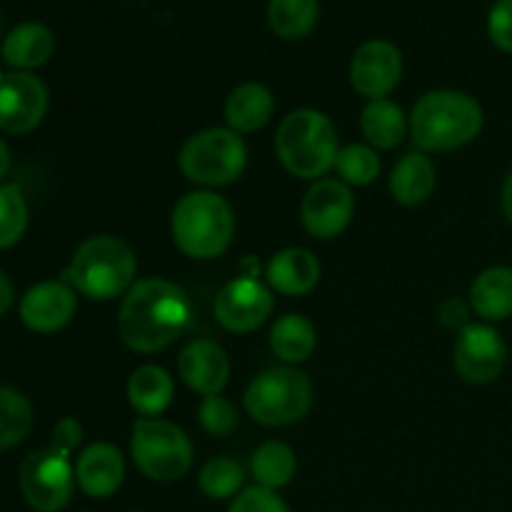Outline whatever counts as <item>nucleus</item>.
<instances>
[{
    "mask_svg": "<svg viewBox=\"0 0 512 512\" xmlns=\"http://www.w3.org/2000/svg\"><path fill=\"white\" fill-rule=\"evenodd\" d=\"M188 320L190 303L180 285L163 278H145L125 293L118 333L130 350L150 355L168 348Z\"/></svg>",
    "mask_w": 512,
    "mask_h": 512,
    "instance_id": "1",
    "label": "nucleus"
},
{
    "mask_svg": "<svg viewBox=\"0 0 512 512\" xmlns=\"http://www.w3.org/2000/svg\"><path fill=\"white\" fill-rule=\"evenodd\" d=\"M483 108L460 90H433L415 103L410 135L425 153H445L473 143L483 130Z\"/></svg>",
    "mask_w": 512,
    "mask_h": 512,
    "instance_id": "2",
    "label": "nucleus"
},
{
    "mask_svg": "<svg viewBox=\"0 0 512 512\" xmlns=\"http://www.w3.org/2000/svg\"><path fill=\"white\" fill-rule=\"evenodd\" d=\"M138 260L130 245L115 235H93L75 250L65 283L90 300H113L133 288Z\"/></svg>",
    "mask_w": 512,
    "mask_h": 512,
    "instance_id": "3",
    "label": "nucleus"
},
{
    "mask_svg": "<svg viewBox=\"0 0 512 512\" xmlns=\"http://www.w3.org/2000/svg\"><path fill=\"white\" fill-rule=\"evenodd\" d=\"M170 228L180 253L195 260H213L233 243L235 215L218 193L198 190L178 200Z\"/></svg>",
    "mask_w": 512,
    "mask_h": 512,
    "instance_id": "4",
    "label": "nucleus"
},
{
    "mask_svg": "<svg viewBox=\"0 0 512 512\" xmlns=\"http://www.w3.org/2000/svg\"><path fill=\"white\" fill-rule=\"evenodd\" d=\"M275 150L288 173L303 180H318L335 168L338 160V133L328 115L318 110H295L280 123Z\"/></svg>",
    "mask_w": 512,
    "mask_h": 512,
    "instance_id": "5",
    "label": "nucleus"
},
{
    "mask_svg": "<svg viewBox=\"0 0 512 512\" xmlns=\"http://www.w3.org/2000/svg\"><path fill=\"white\" fill-rule=\"evenodd\" d=\"M243 403L255 423L265 428H283L308 415L313 405V385L298 368H270L248 385Z\"/></svg>",
    "mask_w": 512,
    "mask_h": 512,
    "instance_id": "6",
    "label": "nucleus"
},
{
    "mask_svg": "<svg viewBox=\"0 0 512 512\" xmlns=\"http://www.w3.org/2000/svg\"><path fill=\"white\" fill-rule=\"evenodd\" d=\"M178 165L188 180L208 188L230 185L248 165V148L230 128H208L190 135L180 148Z\"/></svg>",
    "mask_w": 512,
    "mask_h": 512,
    "instance_id": "7",
    "label": "nucleus"
},
{
    "mask_svg": "<svg viewBox=\"0 0 512 512\" xmlns=\"http://www.w3.org/2000/svg\"><path fill=\"white\" fill-rule=\"evenodd\" d=\"M130 453L140 473L158 483L183 478L193 465V443L185 430L160 418L135 420Z\"/></svg>",
    "mask_w": 512,
    "mask_h": 512,
    "instance_id": "8",
    "label": "nucleus"
},
{
    "mask_svg": "<svg viewBox=\"0 0 512 512\" xmlns=\"http://www.w3.org/2000/svg\"><path fill=\"white\" fill-rule=\"evenodd\" d=\"M70 455L55 448L35 450L20 468V493L38 512H60L68 508L75 490V468Z\"/></svg>",
    "mask_w": 512,
    "mask_h": 512,
    "instance_id": "9",
    "label": "nucleus"
},
{
    "mask_svg": "<svg viewBox=\"0 0 512 512\" xmlns=\"http://www.w3.org/2000/svg\"><path fill=\"white\" fill-rule=\"evenodd\" d=\"M453 363L460 378L470 385H488L500 378L508 363V345L503 335L485 323H470L458 333Z\"/></svg>",
    "mask_w": 512,
    "mask_h": 512,
    "instance_id": "10",
    "label": "nucleus"
},
{
    "mask_svg": "<svg viewBox=\"0 0 512 512\" xmlns=\"http://www.w3.org/2000/svg\"><path fill=\"white\" fill-rule=\"evenodd\" d=\"M355 213V198L348 183L335 178H320L310 185L300 205L305 230L320 240H330L343 233Z\"/></svg>",
    "mask_w": 512,
    "mask_h": 512,
    "instance_id": "11",
    "label": "nucleus"
},
{
    "mask_svg": "<svg viewBox=\"0 0 512 512\" xmlns=\"http://www.w3.org/2000/svg\"><path fill=\"white\" fill-rule=\"evenodd\" d=\"M48 113V88L33 73H8L0 83V130L25 135Z\"/></svg>",
    "mask_w": 512,
    "mask_h": 512,
    "instance_id": "12",
    "label": "nucleus"
},
{
    "mask_svg": "<svg viewBox=\"0 0 512 512\" xmlns=\"http://www.w3.org/2000/svg\"><path fill=\"white\" fill-rule=\"evenodd\" d=\"M215 320L230 333H253L273 313V295L260 280H230L215 298Z\"/></svg>",
    "mask_w": 512,
    "mask_h": 512,
    "instance_id": "13",
    "label": "nucleus"
},
{
    "mask_svg": "<svg viewBox=\"0 0 512 512\" xmlns=\"http://www.w3.org/2000/svg\"><path fill=\"white\" fill-rule=\"evenodd\" d=\"M403 75V55L388 40H368L360 45L350 63V83L370 100L388 98Z\"/></svg>",
    "mask_w": 512,
    "mask_h": 512,
    "instance_id": "14",
    "label": "nucleus"
},
{
    "mask_svg": "<svg viewBox=\"0 0 512 512\" xmlns=\"http://www.w3.org/2000/svg\"><path fill=\"white\" fill-rule=\"evenodd\" d=\"M78 308L75 290L65 280L38 283L20 298V320L33 333H55L65 328Z\"/></svg>",
    "mask_w": 512,
    "mask_h": 512,
    "instance_id": "15",
    "label": "nucleus"
},
{
    "mask_svg": "<svg viewBox=\"0 0 512 512\" xmlns=\"http://www.w3.org/2000/svg\"><path fill=\"white\" fill-rule=\"evenodd\" d=\"M178 375L190 390L208 395H220L230 378V360L225 350L213 340H193L183 348L178 358Z\"/></svg>",
    "mask_w": 512,
    "mask_h": 512,
    "instance_id": "16",
    "label": "nucleus"
},
{
    "mask_svg": "<svg viewBox=\"0 0 512 512\" xmlns=\"http://www.w3.org/2000/svg\"><path fill=\"white\" fill-rule=\"evenodd\" d=\"M125 478V460L115 445L95 443L80 453L75 465V483L90 498H110Z\"/></svg>",
    "mask_w": 512,
    "mask_h": 512,
    "instance_id": "17",
    "label": "nucleus"
},
{
    "mask_svg": "<svg viewBox=\"0 0 512 512\" xmlns=\"http://www.w3.org/2000/svg\"><path fill=\"white\" fill-rule=\"evenodd\" d=\"M270 288L283 295H305L318 285L320 263L310 250L305 248H285L270 258L268 268Z\"/></svg>",
    "mask_w": 512,
    "mask_h": 512,
    "instance_id": "18",
    "label": "nucleus"
},
{
    "mask_svg": "<svg viewBox=\"0 0 512 512\" xmlns=\"http://www.w3.org/2000/svg\"><path fill=\"white\" fill-rule=\"evenodd\" d=\"M53 48L55 38L50 28H45L43 23H20L3 40L0 53L10 68H15L18 73H30L33 68L48 63Z\"/></svg>",
    "mask_w": 512,
    "mask_h": 512,
    "instance_id": "19",
    "label": "nucleus"
},
{
    "mask_svg": "<svg viewBox=\"0 0 512 512\" xmlns=\"http://www.w3.org/2000/svg\"><path fill=\"white\" fill-rule=\"evenodd\" d=\"M273 93L263 83H243L225 100V120L235 133H253L273 118Z\"/></svg>",
    "mask_w": 512,
    "mask_h": 512,
    "instance_id": "20",
    "label": "nucleus"
},
{
    "mask_svg": "<svg viewBox=\"0 0 512 512\" xmlns=\"http://www.w3.org/2000/svg\"><path fill=\"white\" fill-rule=\"evenodd\" d=\"M470 308L490 323L512 318V268L483 270L470 285Z\"/></svg>",
    "mask_w": 512,
    "mask_h": 512,
    "instance_id": "21",
    "label": "nucleus"
},
{
    "mask_svg": "<svg viewBox=\"0 0 512 512\" xmlns=\"http://www.w3.org/2000/svg\"><path fill=\"white\" fill-rule=\"evenodd\" d=\"M435 185H438L435 165L425 153H408L390 175V195L395 203L408 208L425 203L433 195Z\"/></svg>",
    "mask_w": 512,
    "mask_h": 512,
    "instance_id": "22",
    "label": "nucleus"
},
{
    "mask_svg": "<svg viewBox=\"0 0 512 512\" xmlns=\"http://www.w3.org/2000/svg\"><path fill=\"white\" fill-rule=\"evenodd\" d=\"M408 128L410 123L405 118L403 108L388 98L370 100L363 108V115H360V130H363L365 140L380 150L398 148Z\"/></svg>",
    "mask_w": 512,
    "mask_h": 512,
    "instance_id": "23",
    "label": "nucleus"
},
{
    "mask_svg": "<svg viewBox=\"0 0 512 512\" xmlns=\"http://www.w3.org/2000/svg\"><path fill=\"white\" fill-rule=\"evenodd\" d=\"M173 378L158 365H143L128 380V400L145 418H158L173 403Z\"/></svg>",
    "mask_w": 512,
    "mask_h": 512,
    "instance_id": "24",
    "label": "nucleus"
},
{
    "mask_svg": "<svg viewBox=\"0 0 512 512\" xmlns=\"http://www.w3.org/2000/svg\"><path fill=\"white\" fill-rule=\"evenodd\" d=\"M315 345H318V333L305 315H283L270 330V348L288 365L305 363L315 353Z\"/></svg>",
    "mask_w": 512,
    "mask_h": 512,
    "instance_id": "25",
    "label": "nucleus"
},
{
    "mask_svg": "<svg viewBox=\"0 0 512 512\" xmlns=\"http://www.w3.org/2000/svg\"><path fill=\"white\" fill-rule=\"evenodd\" d=\"M250 468H253V478L258 480L260 488L280 490L295 478L298 460H295V453L288 445L270 440V443H263L255 450Z\"/></svg>",
    "mask_w": 512,
    "mask_h": 512,
    "instance_id": "26",
    "label": "nucleus"
},
{
    "mask_svg": "<svg viewBox=\"0 0 512 512\" xmlns=\"http://www.w3.org/2000/svg\"><path fill=\"white\" fill-rule=\"evenodd\" d=\"M318 0H270V28L285 40H300L318 23Z\"/></svg>",
    "mask_w": 512,
    "mask_h": 512,
    "instance_id": "27",
    "label": "nucleus"
},
{
    "mask_svg": "<svg viewBox=\"0 0 512 512\" xmlns=\"http://www.w3.org/2000/svg\"><path fill=\"white\" fill-rule=\"evenodd\" d=\"M33 428V408L28 398L13 388L0 385V450L23 443Z\"/></svg>",
    "mask_w": 512,
    "mask_h": 512,
    "instance_id": "28",
    "label": "nucleus"
},
{
    "mask_svg": "<svg viewBox=\"0 0 512 512\" xmlns=\"http://www.w3.org/2000/svg\"><path fill=\"white\" fill-rule=\"evenodd\" d=\"M245 473L235 460L230 458H213L203 465L198 475V485L210 500L235 498L238 490L243 488Z\"/></svg>",
    "mask_w": 512,
    "mask_h": 512,
    "instance_id": "29",
    "label": "nucleus"
},
{
    "mask_svg": "<svg viewBox=\"0 0 512 512\" xmlns=\"http://www.w3.org/2000/svg\"><path fill=\"white\" fill-rule=\"evenodd\" d=\"M28 228V203L18 185H0V250L13 248Z\"/></svg>",
    "mask_w": 512,
    "mask_h": 512,
    "instance_id": "30",
    "label": "nucleus"
},
{
    "mask_svg": "<svg viewBox=\"0 0 512 512\" xmlns=\"http://www.w3.org/2000/svg\"><path fill=\"white\" fill-rule=\"evenodd\" d=\"M340 178L348 185H370L380 173V160L370 145H348L340 148L335 160Z\"/></svg>",
    "mask_w": 512,
    "mask_h": 512,
    "instance_id": "31",
    "label": "nucleus"
},
{
    "mask_svg": "<svg viewBox=\"0 0 512 512\" xmlns=\"http://www.w3.org/2000/svg\"><path fill=\"white\" fill-rule=\"evenodd\" d=\"M198 418L205 433L218 435V438H225V435H230L238 428V410L223 395H208V398H203V403L198 408Z\"/></svg>",
    "mask_w": 512,
    "mask_h": 512,
    "instance_id": "32",
    "label": "nucleus"
},
{
    "mask_svg": "<svg viewBox=\"0 0 512 512\" xmlns=\"http://www.w3.org/2000/svg\"><path fill=\"white\" fill-rule=\"evenodd\" d=\"M228 512H290V510L288 505L283 503V498H278L275 490L255 485V488L243 490V493L233 500V505H230Z\"/></svg>",
    "mask_w": 512,
    "mask_h": 512,
    "instance_id": "33",
    "label": "nucleus"
},
{
    "mask_svg": "<svg viewBox=\"0 0 512 512\" xmlns=\"http://www.w3.org/2000/svg\"><path fill=\"white\" fill-rule=\"evenodd\" d=\"M488 33L503 53H512V0H495L488 18Z\"/></svg>",
    "mask_w": 512,
    "mask_h": 512,
    "instance_id": "34",
    "label": "nucleus"
},
{
    "mask_svg": "<svg viewBox=\"0 0 512 512\" xmlns=\"http://www.w3.org/2000/svg\"><path fill=\"white\" fill-rule=\"evenodd\" d=\"M80 440H83V425H80L75 418H65L55 425L53 445H50V448H55L63 455H70L75 448H78Z\"/></svg>",
    "mask_w": 512,
    "mask_h": 512,
    "instance_id": "35",
    "label": "nucleus"
},
{
    "mask_svg": "<svg viewBox=\"0 0 512 512\" xmlns=\"http://www.w3.org/2000/svg\"><path fill=\"white\" fill-rule=\"evenodd\" d=\"M470 305H465L460 298H448L440 303L438 320L450 330H463L470 325Z\"/></svg>",
    "mask_w": 512,
    "mask_h": 512,
    "instance_id": "36",
    "label": "nucleus"
},
{
    "mask_svg": "<svg viewBox=\"0 0 512 512\" xmlns=\"http://www.w3.org/2000/svg\"><path fill=\"white\" fill-rule=\"evenodd\" d=\"M13 298H15L13 283H10L8 275L0 270V318H3V315L10 310V305H13Z\"/></svg>",
    "mask_w": 512,
    "mask_h": 512,
    "instance_id": "37",
    "label": "nucleus"
},
{
    "mask_svg": "<svg viewBox=\"0 0 512 512\" xmlns=\"http://www.w3.org/2000/svg\"><path fill=\"white\" fill-rule=\"evenodd\" d=\"M503 210H505V218L512 223V170L508 173V178H505V185H503Z\"/></svg>",
    "mask_w": 512,
    "mask_h": 512,
    "instance_id": "38",
    "label": "nucleus"
},
{
    "mask_svg": "<svg viewBox=\"0 0 512 512\" xmlns=\"http://www.w3.org/2000/svg\"><path fill=\"white\" fill-rule=\"evenodd\" d=\"M8 168H10V150H8V145L0 140V178H5Z\"/></svg>",
    "mask_w": 512,
    "mask_h": 512,
    "instance_id": "39",
    "label": "nucleus"
},
{
    "mask_svg": "<svg viewBox=\"0 0 512 512\" xmlns=\"http://www.w3.org/2000/svg\"><path fill=\"white\" fill-rule=\"evenodd\" d=\"M3 78H5V75H3V70H0V83H3Z\"/></svg>",
    "mask_w": 512,
    "mask_h": 512,
    "instance_id": "40",
    "label": "nucleus"
},
{
    "mask_svg": "<svg viewBox=\"0 0 512 512\" xmlns=\"http://www.w3.org/2000/svg\"><path fill=\"white\" fill-rule=\"evenodd\" d=\"M0 30H3V20H0Z\"/></svg>",
    "mask_w": 512,
    "mask_h": 512,
    "instance_id": "41",
    "label": "nucleus"
}]
</instances>
